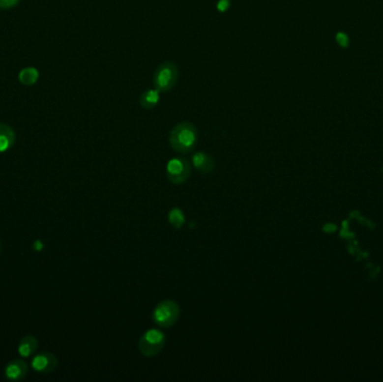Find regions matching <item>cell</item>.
<instances>
[{
    "instance_id": "obj_1",
    "label": "cell",
    "mask_w": 383,
    "mask_h": 382,
    "mask_svg": "<svg viewBox=\"0 0 383 382\" xmlns=\"http://www.w3.org/2000/svg\"><path fill=\"white\" fill-rule=\"evenodd\" d=\"M197 129L194 124L184 121L173 128L169 134V145L178 154H188L197 143Z\"/></svg>"
},
{
    "instance_id": "obj_2",
    "label": "cell",
    "mask_w": 383,
    "mask_h": 382,
    "mask_svg": "<svg viewBox=\"0 0 383 382\" xmlns=\"http://www.w3.org/2000/svg\"><path fill=\"white\" fill-rule=\"evenodd\" d=\"M180 308L175 300L165 299L155 307L152 312V321L157 326L168 328L172 327L179 319Z\"/></svg>"
},
{
    "instance_id": "obj_3",
    "label": "cell",
    "mask_w": 383,
    "mask_h": 382,
    "mask_svg": "<svg viewBox=\"0 0 383 382\" xmlns=\"http://www.w3.org/2000/svg\"><path fill=\"white\" fill-rule=\"evenodd\" d=\"M166 344V335L158 328H150L145 332L138 341V349L146 357L158 355Z\"/></svg>"
},
{
    "instance_id": "obj_4",
    "label": "cell",
    "mask_w": 383,
    "mask_h": 382,
    "mask_svg": "<svg viewBox=\"0 0 383 382\" xmlns=\"http://www.w3.org/2000/svg\"><path fill=\"white\" fill-rule=\"evenodd\" d=\"M178 80V68L172 62H165L156 68L152 82L156 90L159 92H168L175 87Z\"/></svg>"
},
{
    "instance_id": "obj_5",
    "label": "cell",
    "mask_w": 383,
    "mask_h": 382,
    "mask_svg": "<svg viewBox=\"0 0 383 382\" xmlns=\"http://www.w3.org/2000/svg\"><path fill=\"white\" fill-rule=\"evenodd\" d=\"M192 173V165L185 158H173L166 167V176L169 182L180 185L186 182Z\"/></svg>"
},
{
    "instance_id": "obj_6",
    "label": "cell",
    "mask_w": 383,
    "mask_h": 382,
    "mask_svg": "<svg viewBox=\"0 0 383 382\" xmlns=\"http://www.w3.org/2000/svg\"><path fill=\"white\" fill-rule=\"evenodd\" d=\"M192 165L201 174H211L215 168V160L211 155L204 151H199L193 155Z\"/></svg>"
},
{
    "instance_id": "obj_7",
    "label": "cell",
    "mask_w": 383,
    "mask_h": 382,
    "mask_svg": "<svg viewBox=\"0 0 383 382\" xmlns=\"http://www.w3.org/2000/svg\"><path fill=\"white\" fill-rule=\"evenodd\" d=\"M31 363H33L31 365H33V368L37 372L48 373L53 371V370L58 367V359H56V356L52 354V353L44 352L36 355Z\"/></svg>"
},
{
    "instance_id": "obj_8",
    "label": "cell",
    "mask_w": 383,
    "mask_h": 382,
    "mask_svg": "<svg viewBox=\"0 0 383 382\" xmlns=\"http://www.w3.org/2000/svg\"><path fill=\"white\" fill-rule=\"evenodd\" d=\"M28 368L25 362L22 360H14L7 364L5 369L6 378L9 380H22L27 376Z\"/></svg>"
},
{
    "instance_id": "obj_9",
    "label": "cell",
    "mask_w": 383,
    "mask_h": 382,
    "mask_svg": "<svg viewBox=\"0 0 383 382\" xmlns=\"http://www.w3.org/2000/svg\"><path fill=\"white\" fill-rule=\"evenodd\" d=\"M16 135L13 128L6 123L0 122V152H3L13 147Z\"/></svg>"
},
{
    "instance_id": "obj_10",
    "label": "cell",
    "mask_w": 383,
    "mask_h": 382,
    "mask_svg": "<svg viewBox=\"0 0 383 382\" xmlns=\"http://www.w3.org/2000/svg\"><path fill=\"white\" fill-rule=\"evenodd\" d=\"M159 91L158 90H148L145 91L143 94L140 95L139 102L140 106L146 110H152L157 107V104L159 102Z\"/></svg>"
},
{
    "instance_id": "obj_11",
    "label": "cell",
    "mask_w": 383,
    "mask_h": 382,
    "mask_svg": "<svg viewBox=\"0 0 383 382\" xmlns=\"http://www.w3.org/2000/svg\"><path fill=\"white\" fill-rule=\"evenodd\" d=\"M37 347H38L37 340H36L34 336L27 335L20 340L18 345V352L22 356L27 357V356H30L33 353H35L36 350H37Z\"/></svg>"
},
{
    "instance_id": "obj_12",
    "label": "cell",
    "mask_w": 383,
    "mask_h": 382,
    "mask_svg": "<svg viewBox=\"0 0 383 382\" xmlns=\"http://www.w3.org/2000/svg\"><path fill=\"white\" fill-rule=\"evenodd\" d=\"M38 78H39L38 70L35 67L23 68L18 74L19 82L24 84V86H33V84L37 82Z\"/></svg>"
},
{
    "instance_id": "obj_13",
    "label": "cell",
    "mask_w": 383,
    "mask_h": 382,
    "mask_svg": "<svg viewBox=\"0 0 383 382\" xmlns=\"http://www.w3.org/2000/svg\"><path fill=\"white\" fill-rule=\"evenodd\" d=\"M168 221L173 228L176 229V230H179L185 223V215L183 211L179 207L172 208L168 213Z\"/></svg>"
},
{
    "instance_id": "obj_14",
    "label": "cell",
    "mask_w": 383,
    "mask_h": 382,
    "mask_svg": "<svg viewBox=\"0 0 383 382\" xmlns=\"http://www.w3.org/2000/svg\"><path fill=\"white\" fill-rule=\"evenodd\" d=\"M336 44L341 48H349L350 47V36L345 31H337L335 34Z\"/></svg>"
},
{
    "instance_id": "obj_15",
    "label": "cell",
    "mask_w": 383,
    "mask_h": 382,
    "mask_svg": "<svg viewBox=\"0 0 383 382\" xmlns=\"http://www.w3.org/2000/svg\"><path fill=\"white\" fill-rule=\"evenodd\" d=\"M20 0H0V9H9L17 6Z\"/></svg>"
},
{
    "instance_id": "obj_16",
    "label": "cell",
    "mask_w": 383,
    "mask_h": 382,
    "mask_svg": "<svg viewBox=\"0 0 383 382\" xmlns=\"http://www.w3.org/2000/svg\"><path fill=\"white\" fill-rule=\"evenodd\" d=\"M228 6H229V2L228 3L223 2V0H221V1L219 2V5H217V7H219L222 11H224L225 9H227Z\"/></svg>"
}]
</instances>
